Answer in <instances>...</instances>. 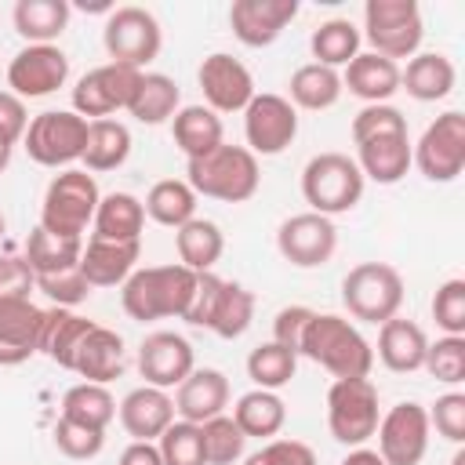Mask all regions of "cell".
<instances>
[{"mask_svg": "<svg viewBox=\"0 0 465 465\" xmlns=\"http://www.w3.org/2000/svg\"><path fill=\"white\" fill-rule=\"evenodd\" d=\"M33 287H36V276H33L29 262L18 254H0V302L29 298Z\"/></svg>", "mask_w": 465, "mask_h": 465, "instance_id": "53", "label": "cell"}, {"mask_svg": "<svg viewBox=\"0 0 465 465\" xmlns=\"http://www.w3.org/2000/svg\"><path fill=\"white\" fill-rule=\"evenodd\" d=\"M298 356L320 363L334 378H371L374 367V349L360 334V327L349 316L338 312H312Z\"/></svg>", "mask_w": 465, "mask_h": 465, "instance_id": "1", "label": "cell"}, {"mask_svg": "<svg viewBox=\"0 0 465 465\" xmlns=\"http://www.w3.org/2000/svg\"><path fill=\"white\" fill-rule=\"evenodd\" d=\"M341 91H349L363 105H381L400 91V62H389L374 51H360L341 69Z\"/></svg>", "mask_w": 465, "mask_h": 465, "instance_id": "26", "label": "cell"}, {"mask_svg": "<svg viewBox=\"0 0 465 465\" xmlns=\"http://www.w3.org/2000/svg\"><path fill=\"white\" fill-rule=\"evenodd\" d=\"M196 367V352L185 334L178 331H153L138 345V374L145 385L156 389H178Z\"/></svg>", "mask_w": 465, "mask_h": 465, "instance_id": "19", "label": "cell"}, {"mask_svg": "<svg viewBox=\"0 0 465 465\" xmlns=\"http://www.w3.org/2000/svg\"><path fill=\"white\" fill-rule=\"evenodd\" d=\"M36 291H40L51 305H58V309H73V305L87 302L91 283L84 280L80 265H69V269H58V272H44V276H36Z\"/></svg>", "mask_w": 465, "mask_h": 465, "instance_id": "48", "label": "cell"}, {"mask_svg": "<svg viewBox=\"0 0 465 465\" xmlns=\"http://www.w3.org/2000/svg\"><path fill=\"white\" fill-rule=\"evenodd\" d=\"M276 251L294 269H320L338 251V229L334 218H323L316 211H302L280 222L276 229Z\"/></svg>", "mask_w": 465, "mask_h": 465, "instance_id": "14", "label": "cell"}, {"mask_svg": "<svg viewBox=\"0 0 465 465\" xmlns=\"http://www.w3.org/2000/svg\"><path fill=\"white\" fill-rule=\"evenodd\" d=\"M421 371H429L440 385H461L465 381V334H443L429 341Z\"/></svg>", "mask_w": 465, "mask_h": 465, "instance_id": "46", "label": "cell"}, {"mask_svg": "<svg viewBox=\"0 0 465 465\" xmlns=\"http://www.w3.org/2000/svg\"><path fill=\"white\" fill-rule=\"evenodd\" d=\"M138 76H142V69L116 65V62L87 69L73 87V113H80L84 120H105L116 109H127L134 98Z\"/></svg>", "mask_w": 465, "mask_h": 465, "instance_id": "13", "label": "cell"}, {"mask_svg": "<svg viewBox=\"0 0 465 465\" xmlns=\"http://www.w3.org/2000/svg\"><path fill=\"white\" fill-rule=\"evenodd\" d=\"M229 407V378L214 367H193V374L174 389V414L182 421H211Z\"/></svg>", "mask_w": 465, "mask_h": 465, "instance_id": "24", "label": "cell"}, {"mask_svg": "<svg viewBox=\"0 0 465 465\" xmlns=\"http://www.w3.org/2000/svg\"><path fill=\"white\" fill-rule=\"evenodd\" d=\"M429 414L421 403L403 400L396 407H389L374 429L378 436V454L385 465H421V458L429 454Z\"/></svg>", "mask_w": 465, "mask_h": 465, "instance_id": "15", "label": "cell"}, {"mask_svg": "<svg viewBox=\"0 0 465 465\" xmlns=\"http://www.w3.org/2000/svg\"><path fill=\"white\" fill-rule=\"evenodd\" d=\"M243 465H316V454L302 440H265L254 454L243 458Z\"/></svg>", "mask_w": 465, "mask_h": 465, "instance_id": "52", "label": "cell"}, {"mask_svg": "<svg viewBox=\"0 0 465 465\" xmlns=\"http://www.w3.org/2000/svg\"><path fill=\"white\" fill-rule=\"evenodd\" d=\"M425 349L429 338L414 320L392 316L378 327V360L392 371V374H414L425 363Z\"/></svg>", "mask_w": 465, "mask_h": 465, "instance_id": "28", "label": "cell"}, {"mask_svg": "<svg viewBox=\"0 0 465 465\" xmlns=\"http://www.w3.org/2000/svg\"><path fill=\"white\" fill-rule=\"evenodd\" d=\"M298 18V0H232L229 29L243 47H269Z\"/></svg>", "mask_w": 465, "mask_h": 465, "instance_id": "20", "label": "cell"}, {"mask_svg": "<svg viewBox=\"0 0 465 465\" xmlns=\"http://www.w3.org/2000/svg\"><path fill=\"white\" fill-rule=\"evenodd\" d=\"M196 200H200V196L189 189L185 178H160V182L145 193L142 207H145V218H153L156 225L182 229L185 222L196 218Z\"/></svg>", "mask_w": 465, "mask_h": 465, "instance_id": "39", "label": "cell"}, {"mask_svg": "<svg viewBox=\"0 0 465 465\" xmlns=\"http://www.w3.org/2000/svg\"><path fill=\"white\" fill-rule=\"evenodd\" d=\"M200 432H203V458H207V465H236V461H243L247 436L240 432V425L229 414H218V418L203 421Z\"/></svg>", "mask_w": 465, "mask_h": 465, "instance_id": "44", "label": "cell"}, {"mask_svg": "<svg viewBox=\"0 0 465 465\" xmlns=\"http://www.w3.org/2000/svg\"><path fill=\"white\" fill-rule=\"evenodd\" d=\"M182 320L193 327H203L218 338H240L254 320V294L236 280H222L214 272H196V291H193V302Z\"/></svg>", "mask_w": 465, "mask_h": 465, "instance_id": "4", "label": "cell"}, {"mask_svg": "<svg viewBox=\"0 0 465 465\" xmlns=\"http://www.w3.org/2000/svg\"><path fill=\"white\" fill-rule=\"evenodd\" d=\"M171 134H174V145L185 153V160L193 156H203L211 153L214 145H222L225 131H222V116L211 113L207 105H182L174 116H171Z\"/></svg>", "mask_w": 465, "mask_h": 465, "instance_id": "38", "label": "cell"}, {"mask_svg": "<svg viewBox=\"0 0 465 465\" xmlns=\"http://www.w3.org/2000/svg\"><path fill=\"white\" fill-rule=\"evenodd\" d=\"M138 258H142V240H131V243H120V240H98L91 236L80 251V272L84 280L94 287H124V280L138 269Z\"/></svg>", "mask_w": 465, "mask_h": 465, "instance_id": "23", "label": "cell"}, {"mask_svg": "<svg viewBox=\"0 0 465 465\" xmlns=\"http://www.w3.org/2000/svg\"><path fill=\"white\" fill-rule=\"evenodd\" d=\"M338 465H385V461H381V454L374 447H349V454Z\"/></svg>", "mask_w": 465, "mask_h": 465, "instance_id": "57", "label": "cell"}, {"mask_svg": "<svg viewBox=\"0 0 465 465\" xmlns=\"http://www.w3.org/2000/svg\"><path fill=\"white\" fill-rule=\"evenodd\" d=\"M25 153L33 163L40 167H69L84 156V145H87V120L73 109H47V113H36L25 127V138H22Z\"/></svg>", "mask_w": 465, "mask_h": 465, "instance_id": "11", "label": "cell"}, {"mask_svg": "<svg viewBox=\"0 0 465 465\" xmlns=\"http://www.w3.org/2000/svg\"><path fill=\"white\" fill-rule=\"evenodd\" d=\"M243 138L254 156H280L298 138V109L283 94H254L243 109Z\"/></svg>", "mask_w": 465, "mask_h": 465, "instance_id": "16", "label": "cell"}, {"mask_svg": "<svg viewBox=\"0 0 465 465\" xmlns=\"http://www.w3.org/2000/svg\"><path fill=\"white\" fill-rule=\"evenodd\" d=\"M94 232L98 240H120V243H131V240H142V229H145V207L134 193H105L98 200V211H94Z\"/></svg>", "mask_w": 465, "mask_h": 465, "instance_id": "32", "label": "cell"}, {"mask_svg": "<svg viewBox=\"0 0 465 465\" xmlns=\"http://www.w3.org/2000/svg\"><path fill=\"white\" fill-rule=\"evenodd\" d=\"M411 163L429 182H454L465 171V113L447 109L440 113L421 138L411 145Z\"/></svg>", "mask_w": 465, "mask_h": 465, "instance_id": "12", "label": "cell"}, {"mask_svg": "<svg viewBox=\"0 0 465 465\" xmlns=\"http://www.w3.org/2000/svg\"><path fill=\"white\" fill-rule=\"evenodd\" d=\"M116 418L131 440L156 443L163 436V429L174 421V396L156 385H138L116 403Z\"/></svg>", "mask_w": 465, "mask_h": 465, "instance_id": "22", "label": "cell"}, {"mask_svg": "<svg viewBox=\"0 0 465 465\" xmlns=\"http://www.w3.org/2000/svg\"><path fill=\"white\" fill-rule=\"evenodd\" d=\"M44 309L29 298L0 302V367H18L40 352Z\"/></svg>", "mask_w": 465, "mask_h": 465, "instance_id": "21", "label": "cell"}, {"mask_svg": "<svg viewBox=\"0 0 465 465\" xmlns=\"http://www.w3.org/2000/svg\"><path fill=\"white\" fill-rule=\"evenodd\" d=\"M124 367H127L124 338L113 327L94 323L73 356V374H80L84 381H94V385H109L124 374Z\"/></svg>", "mask_w": 465, "mask_h": 465, "instance_id": "25", "label": "cell"}, {"mask_svg": "<svg viewBox=\"0 0 465 465\" xmlns=\"http://www.w3.org/2000/svg\"><path fill=\"white\" fill-rule=\"evenodd\" d=\"M11 153H15V149H11V145H4V142H0V174H4V171H7V163H11Z\"/></svg>", "mask_w": 465, "mask_h": 465, "instance_id": "58", "label": "cell"}, {"mask_svg": "<svg viewBox=\"0 0 465 465\" xmlns=\"http://www.w3.org/2000/svg\"><path fill=\"white\" fill-rule=\"evenodd\" d=\"M91 327H94V320H87V316H80V312H73V309L51 305V309H44L40 352H44L51 363H58L62 371H73V356H76V349H80V341H84V334H87Z\"/></svg>", "mask_w": 465, "mask_h": 465, "instance_id": "30", "label": "cell"}, {"mask_svg": "<svg viewBox=\"0 0 465 465\" xmlns=\"http://www.w3.org/2000/svg\"><path fill=\"white\" fill-rule=\"evenodd\" d=\"M196 80H200V91H203V105L211 113H243L247 102L258 94L251 69L240 58L225 54V51L207 54L196 69Z\"/></svg>", "mask_w": 465, "mask_h": 465, "instance_id": "18", "label": "cell"}, {"mask_svg": "<svg viewBox=\"0 0 465 465\" xmlns=\"http://www.w3.org/2000/svg\"><path fill=\"white\" fill-rule=\"evenodd\" d=\"M80 251H84V236H62V232H47L44 225H36L29 236H25V262L33 269V276H44V272H58V269H69L80 262Z\"/></svg>", "mask_w": 465, "mask_h": 465, "instance_id": "41", "label": "cell"}, {"mask_svg": "<svg viewBox=\"0 0 465 465\" xmlns=\"http://www.w3.org/2000/svg\"><path fill=\"white\" fill-rule=\"evenodd\" d=\"M309 320H312V309H309V305H283V309L272 316V341H280L283 349L298 352Z\"/></svg>", "mask_w": 465, "mask_h": 465, "instance_id": "54", "label": "cell"}, {"mask_svg": "<svg viewBox=\"0 0 465 465\" xmlns=\"http://www.w3.org/2000/svg\"><path fill=\"white\" fill-rule=\"evenodd\" d=\"M182 109V87L167 76V73H142L138 76V87H134V98L127 105V113L138 120V124H167L174 113Z\"/></svg>", "mask_w": 465, "mask_h": 465, "instance_id": "36", "label": "cell"}, {"mask_svg": "<svg viewBox=\"0 0 465 465\" xmlns=\"http://www.w3.org/2000/svg\"><path fill=\"white\" fill-rule=\"evenodd\" d=\"M381 421L378 385L371 378H334L327 389V429L345 447H363Z\"/></svg>", "mask_w": 465, "mask_h": 465, "instance_id": "9", "label": "cell"}, {"mask_svg": "<svg viewBox=\"0 0 465 465\" xmlns=\"http://www.w3.org/2000/svg\"><path fill=\"white\" fill-rule=\"evenodd\" d=\"M69 80V54L58 44H25L7 62V87L11 94L25 98H47Z\"/></svg>", "mask_w": 465, "mask_h": 465, "instance_id": "17", "label": "cell"}, {"mask_svg": "<svg viewBox=\"0 0 465 465\" xmlns=\"http://www.w3.org/2000/svg\"><path fill=\"white\" fill-rule=\"evenodd\" d=\"M287 91H291L287 102L294 109L323 113V109H331L341 98V73L338 69H327V65H316V62H305V65H298L291 73Z\"/></svg>", "mask_w": 465, "mask_h": 465, "instance_id": "37", "label": "cell"}, {"mask_svg": "<svg viewBox=\"0 0 465 465\" xmlns=\"http://www.w3.org/2000/svg\"><path fill=\"white\" fill-rule=\"evenodd\" d=\"M131 156V131L127 124L105 116V120H87V145H84V171H116Z\"/></svg>", "mask_w": 465, "mask_h": 465, "instance_id": "34", "label": "cell"}, {"mask_svg": "<svg viewBox=\"0 0 465 465\" xmlns=\"http://www.w3.org/2000/svg\"><path fill=\"white\" fill-rule=\"evenodd\" d=\"M425 414H429V429H436L447 443H454V447L465 443V392L450 389V392L436 396V403Z\"/></svg>", "mask_w": 465, "mask_h": 465, "instance_id": "50", "label": "cell"}, {"mask_svg": "<svg viewBox=\"0 0 465 465\" xmlns=\"http://www.w3.org/2000/svg\"><path fill=\"white\" fill-rule=\"evenodd\" d=\"M356 167L363 178L378 185H396L411 171V134L392 131V134H374L356 142Z\"/></svg>", "mask_w": 465, "mask_h": 465, "instance_id": "27", "label": "cell"}, {"mask_svg": "<svg viewBox=\"0 0 465 465\" xmlns=\"http://www.w3.org/2000/svg\"><path fill=\"white\" fill-rule=\"evenodd\" d=\"M174 251H178V265L193 269V272H214L222 251H225V236L222 225L211 218H193L182 229H174Z\"/></svg>", "mask_w": 465, "mask_h": 465, "instance_id": "33", "label": "cell"}, {"mask_svg": "<svg viewBox=\"0 0 465 465\" xmlns=\"http://www.w3.org/2000/svg\"><path fill=\"white\" fill-rule=\"evenodd\" d=\"M240 432L251 440H272L280 436L283 421H287V403L280 400V392H269V389H251L243 392L236 403H232V414H229Z\"/></svg>", "mask_w": 465, "mask_h": 465, "instance_id": "35", "label": "cell"}, {"mask_svg": "<svg viewBox=\"0 0 465 465\" xmlns=\"http://www.w3.org/2000/svg\"><path fill=\"white\" fill-rule=\"evenodd\" d=\"M51 440H54L58 454H65L69 461H91V458H98L102 447H105V432H102V429H87V425L69 421V418H58V421H54Z\"/></svg>", "mask_w": 465, "mask_h": 465, "instance_id": "47", "label": "cell"}, {"mask_svg": "<svg viewBox=\"0 0 465 465\" xmlns=\"http://www.w3.org/2000/svg\"><path fill=\"white\" fill-rule=\"evenodd\" d=\"M450 465H465V450H461V447L454 450V458H450Z\"/></svg>", "mask_w": 465, "mask_h": 465, "instance_id": "59", "label": "cell"}, {"mask_svg": "<svg viewBox=\"0 0 465 465\" xmlns=\"http://www.w3.org/2000/svg\"><path fill=\"white\" fill-rule=\"evenodd\" d=\"M360 44H363V36H360V29L349 18H327L309 36L312 62L316 65H327V69H345L360 54Z\"/></svg>", "mask_w": 465, "mask_h": 465, "instance_id": "40", "label": "cell"}, {"mask_svg": "<svg viewBox=\"0 0 465 465\" xmlns=\"http://www.w3.org/2000/svg\"><path fill=\"white\" fill-rule=\"evenodd\" d=\"M98 182L91 171L84 167H65L58 171L47 189H44V203H40V225L47 232H62V236H80L98 211Z\"/></svg>", "mask_w": 465, "mask_h": 465, "instance_id": "7", "label": "cell"}, {"mask_svg": "<svg viewBox=\"0 0 465 465\" xmlns=\"http://www.w3.org/2000/svg\"><path fill=\"white\" fill-rule=\"evenodd\" d=\"M432 320L443 334H465V280L450 276L432 294Z\"/></svg>", "mask_w": 465, "mask_h": 465, "instance_id": "49", "label": "cell"}, {"mask_svg": "<svg viewBox=\"0 0 465 465\" xmlns=\"http://www.w3.org/2000/svg\"><path fill=\"white\" fill-rule=\"evenodd\" d=\"M363 185H367V178L360 174L356 160L345 153H316L302 167V196H305L309 211H316L323 218L349 214L363 200Z\"/></svg>", "mask_w": 465, "mask_h": 465, "instance_id": "5", "label": "cell"}, {"mask_svg": "<svg viewBox=\"0 0 465 465\" xmlns=\"http://www.w3.org/2000/svg\"><path fill=\"white\" fill-rule=\"evenodd\" d=\"M163 465H207L203 458V432L196 421H171L156 440Z\"/></svg>", "mask_w": 465, "mask_h": 465, "instance_id": "45", "label": "cell"}, {"mask_svg": "<svg viewBox=\"0 0 465 465\" xmlns=\"http://www.w3.org/2000/svg\"><path fill=\"white\" fill-rule=\"evenodd\" d=\"M102 44H105V54L109 62L116 65H131V69H142L160 54L163 47V29H160V18L149 11V7H138V4H124V7H113L105 15V25H102Z\"/></svg>", "mask_w": 465, "mask_h": 465, "instance_id": "10", "label": "cell"}, {"mask_svg": "<svg viewBox=\"0 0 465 465\" xmlns=\"http://www.w3.org/2000/svg\"><path fill=\"white\" fill-rule=\"evenodd\" d=\"M25 127H29L25 102L18 94H11V91H0V142L15 149L25 138Z\"/></svg>", "mask_w": 465, "mask_h": 465, "instance_id": "55", "label": "cell"}, {"mask_svg": "<svg viewBox=\"0 0 465 465\" xmlns=\"http://www.w3.org/2000/svg\"><path fill=\"white\" fill-rule=\"evenodd\" d=\"M298 371V352L283 349L280 341H262L251 349L247 356V378L254 381V389H283Z\"/></svg>", "mask_w": 465, "mask_h": 465, "instance_id": "43", "label": "cell"}, {"mask_svg": "<svg viewBox=\"0 0 465 465\" xmlns=\"http://www.w3.org/2000/svg\"><path fill=\"white\" fill-rule=\"evenodd\" d=\"M454 62L440 51H418L414 58H407V65L400 69V87L414 98V102H440L454 91Z\"/></svg>", "mask_w": 465, "mask_h": 465, "instance_id": "29", "label": "cell"}, {"mask_svg": "<svg viewBox=\"0 0 465 465\" xmlns=\"http://www.w3.org/2000/svg\"><path fill=\"white\" fill-rule=\"evenodd\" d=\"M196 291V272L171 262V265H142L120 287V305L131 320L153 323L167 316H185Z\"/></svg>", "mask_w": 465, "mask_h": 465, "instance_id": "2", "label": "cell"}, {"mask_svg": "<svg viewBox=\"0 0 465 465\" xmlns=\"http://www.w3.org/2000/svg\"><path fill=\"white\" fill-rule=\"evenodd\" d=\"M4 232H7V218H4V211H0V240H4Z\"/></svg>", "mask_w": 465, "mask_h": 465, "instance_id": "60", "label": "cell"}, {"mask_svg": "<svg viewBox=\"0 0 465 465\" xmlns=\"http://www.w3.org/2000/svg\"><path fill=\"white\" fill-rule=\"evenodd\" d=\"M62 418L105 432V429L113 425V418H116V400H113L109 385L76 381V385H69L65 396H62Z\"/></svg>", "mask_w": 465, "mask_h": 465, "instance_id": "42", "label": "cell"}, {"mask_svg": "<svg viewBox=\"0 0 465 465\" xmlns=\"http://www.w3.org/2000/svg\"><path fill=\"white\" fill-rule=\"evenodd\" d=\"M73 18V4L69 0H18L11 11L15 33L25 44H54Z\"/></svg>", "mask_w": 465, "mask_h": 465, "instance_id": "31", "label": "cell"}, {"mask_svg": "<svg viewBox=\"0 0 465 465\" xmlns=\"http://www.w3.org/2000/svg\"><path fill=\"white\" fill-rule=\"evenodd\" d=\"M374 54L400 62L414 58L425 40L421 7L414 0H367L363 4V33Z\"/></svg>", "mask_w": 465, "mask_h": 465, "instance_id": "8", "label": "cell"}, {"mask_svg": "<svg viewBox=\"0 0 465 465\" xmlns=\"http://www.w3.org/2000/svg\"><path fill=\"white\" fill-rule=\"evenodd\" d=\"M116 465H163L160 458V447L149 443V440H131L124 450H120V461Z\"/></svg>", "mask_w": 465, "mask_h": 465, "instance_id": "56", "label": "cell"}, {"mask_svg": "<svg viewBox=\"0 0 465 465\" xmlns=\"http://www.w3.org/2000/svg\"><path fill=\"white\" fill-rule=\"evenodd\" d=\"M185 182L196 196L222 200V203H243L258 193L262 167H258V156L247 145L222 142L211 153L185 160Z\"/></svg>", "mask_w": 465, "mask_h": 465, "instance_id": "3", "label": "cell"}, {"mask_svg": "<svg viewBox=\"0 0 465 465\" xmlns=\"http://www.w3.org/2000/svg\"><path fill=\"white\" fill-rule=\"evenodd\" d=\"M341 305L360 323H385L400 316L403 276L389 262H360L341 276Z\"/></svg>", "mask_w": 465, "mask_h": 465, "instance_id": "6", "label": "cell"}, {"mask_svg": "<svg viewBox=\"0 0 465 465\" xmlns=\"http://www.w3.org/2000/svg\"><path fill=\"white\" fill-rule=\"evenodd\" d=\"M392 131H407V116L389 102L363 105L352 116V142H363V138H374V134H392Z\"/></svg>", "mask_w": 465, "mask_h": 465, "instance_id": "51", "label": "cell"}]
</instances>
